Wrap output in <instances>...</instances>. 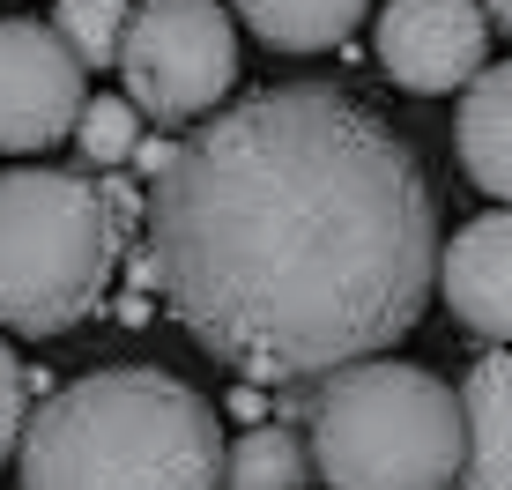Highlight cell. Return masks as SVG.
I'll list each match as a JSON object with an SVG mask.
<instances>
[{
    "mask_svg": "<svg viewBox=\"0 0 512 490\" xmlns=\"http://www.w3.org/2000/svg\"><path fill=\"white\" fill-rule=\"evenodd\" d=\"M446 268L416 149L327 82L216 112L149 186V275L253 387L386 357Z\"/></svg>",
    "mask_w": 512,
    "mask_h": 490,
    "instance_id": "1",
    "label": "cell"
},
{
    "mask_svg": "<svg viewBox=\"0 0 512 490\" xmlns=\"http://www.w3.org/2000/svg\"><path fill=\"white\" fill-rule=\"evenodd\" d=\"M223 424L186 379L112 364L38 409L15 446V490H223Z\"/></svg>",
    "mask_w": 512,
    "mask_h": 490,
    "instance_id": "2",
    "label": "cell"
},
{
    "mask_svg": "<svg viewBox=\"0 0 512 490\" xmlns=\"http://www.w3.org/2000/svg\"><path fill=\"white\" fill-rule=\"evenodd\" d=\"M305 439L327 490H461L468 409L423 364L364 357L312 387Z\"/></svg>",
    "mask_w": 512,
    "mask_h": 490,
    "instance_id": "3",
    "label": "cell"
},
{
    "mask_svg": "<svg viewBox=\"0 0 512 490\" xmlns=\"http://www.w3.org/2000/svg\"><path fill=\"white\" fill-rule=\"evenodd\" d=\"M119 201L82 171H30L0 179V312L8 335H67L104 305L119 268Z\"/></svg>",
    "mask_w": 512,
    "mask_h": 490,
    "instance_id": "4",
    "label": "cell"
},
{
    "mask_svg": "<svg viewBox=\"0 0 512 490\" xmlns=\"http://www.w3.org/2000/svg\"><path fill=\"white\" fill-rule=\"evenodd\" d=\"M127 97L156 127L216 112V97L238 82V30L216 0H149L119 52Z\"/></svg>",
    "mask_w": 512,
    "mask_h": 490,
    "instance_id": "5",
    "label": "cell"
},
{
    "mask_svg": "<svg viewBox=\"0 0 512 490\" xmlns=\"http://www.w3.org/2000/svg\"><path fill=\"white\" fill-rule=\"evenodd\" d=\"M82 75L90 67L75 60V45L52 23L8 15V30H0V142H8V156L75 142L82 112H90Z\"/></svg>",
    "mask_w": 512,
    "mask_h": 490,
    "instance_id": "6",
    "label": "cell"
},
{
    "mask_svg": "<svg viewBox=\"0 0 512 490\" xmlns=\"http://www.w3.org/2000/svg\"><path fill=\"white\" fill-rule=\"evenodd\" d=\"M490 60V8L483 0H386L379 15V67L409 97L468 90Z\"/></svg>",
    "mask_w": 512,
    "mask_h": 490,
    "instance_id": "7",
    "label": "cell"
},
{
    "mask_svg": "<svg viewBox=\"0 0 512 490\" xmlns=\"http://www.w3.org/2000/svg\"><path fill=\"white\" fill-rule=\"evenodd\" d=\"M438 283H446V305L468 335L512 349V208H490L453 231Z\"/></svg>",
    "mask_w": 512,
    "mask_h": 490,
    "instance_id": "8",
    "label": "cell"
},
{
    "mask_svg": "<svg viewBox=\"0 0 512 490\" xmlns=\"http://www.w3.org/2000/svg\"><path fill=\"white\" fill-rule=\"evenodd\" d=\"M468 468L461 490H512V349H490L461 372Z\"/></svg>",
    "mask_w": 512,
    "mask_h": 490,
    "instance_id": "9",
    "label": "cell"
},
{
    "mask_svg": "<svg viewBox=\"0 0 512 490\" xmlns=\"http://www.w3.org/2000/svg\"><path fill=\"white\" fill-rule=\"evenodd\" d=\"M461 164L468 179L483 186L490 201L512 208V60L505 67H483L461 97Z\"/></svg>",
    "mask_w": 512,
    "mask_h": 490,
    "instance_id": "10",
    "label": "cell"
},
{
    "mask_svg": "<svg viewBox=\"0 0 512 490\" xmlns=\"http://www.w3.org/2000/svg\"><path fill=\"white\" fill-rule=\"evenodd\" d=\"M364 8H372V0H238V15L253 23V38L275 45V52H327V45H342L349 30L364 23Z\"/></svg>",
    "mask_w": 512,
    "mask_h": 490,
    "instance_id": "11",
    "label": "cell"
},
{
    "mask_svg": "<svg viewBox=\"0 0 512 490\" xmlns=\"http://www.w3.org/2000/svg\"><path fill=\"white\" fill-rule=\"evenodd\" d=\"M312 439H297L290 424H253L245 439H231L223 461V490H305L312 483Z\"/></svg>",
    "mask_w": 512,
    "mask_h": 490,
    "instance_id": "12",
    "label": "cell"
},
{
    "mask_svg": "<svg viewBox=\"0 0 512 490\" xmlns=\"http://www.w3.org/2000/svg\"><path fill=\"white\" fill-rule=\"evenodd\" d=\"M52 30L75 45V60H82V67H112L119 52H127L134 8H127V0H60Z\"/></svg>",
    "mask_w": 512,
    "mask_h": 490,
    "instance_id": "13",
    "label": "cell"
},
{
    "mask_svg": "<svg viewBox=\"0 0 512 490\" xmlns=\"http://www.w3.org/2000/svg\"><path fill=\"white\" fill-rule=\"evenodd\" d=\"M75 149L90 156L97 171L127 164L141 149V104L134 97H90V112H82V127H75Z\"/></svg>",
    "mask_w": 512,
    "mask_h": 490,
    "instance_id": "14",
    "label": "cell"
},
{
    "mask_svg": "<svg viewBox=\"0 0 512 490\" xmlns=\"http://www.w3.org/2000/svg\"><path fill=\"white\" fill-rule=\"evenodd\" d=\"M0 387H8V416H0V439H8V453L23 446V431L38 424V416H30V372H23V357H0Z\"/></svg>",
    "mask_w": 512,
    "mask_h": 490,
    "instance_id": "15",
    "label": "cell"
},
{
    "mask_svg": "<svg viewBox=\"0 0 512 490\" xmlns=\"http://www.w3.org/2000/svg\"><path fill=\"white\" fill-rule=\"evenodd\" d=\"M179 149H186V142H171V134H156V142H141V149H134V164L149 171V179H164V171L179 164Z\"/></svg>",
    "mask_w": 512,
    "mask_h": 490,
    "instance_id": "16",
    "label": "cell"
},
{
    "mask_svg": "<svg viewBox=\"0 0 512 490\" xmlns=\"http://www.w3.org/2000/svg\"><path fill=\"white\" fill-rule=\"evenodd\" d=\"M483 8H490V23H498V30H512V0H483Z\"/></svg>",
    "mask_w": 512,
    "mask_h": 490,
    "instance_id": "17",
    "label": "cell"
}]
</instances>
